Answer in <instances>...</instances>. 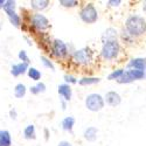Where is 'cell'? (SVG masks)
<instances>
[{"mask_svg":"<svg viewBox=\"0 0 146 146\" xmlns=\"http://www.w3.org/2000/svg\"><path fill=\"white\" fill-rule=\"evenodd\" d=\"M144 11H145V12H146V1H145V3H144Z\"/></svg>","mask_w":146,"mask_h":146,"instance_id":"obj_33","label":"cell"},{"mask_svg":"<svg viewBox=\"0 0 146 146\" xmlns=\"http://www.w3.org/2000/svg\"><path fill=\"white\" fill-rule=\"evenodd\" d=\"M28 76L34 80V81H39L40 77H41V72L38 70V69H35V68H29L28 70Z\"/></svg>","mask_w":146,"mask_h":146,"instance_id":"obj_21","label":"cell"},{"mask_svg":"<svg viewBox=\"0 0 146 146\" xmlns=\"http://www.w3.org/2000/svg\"><path fill=\"white\" fill-rule=\"evenodd\" d=\"M25 94H26V87L23 86V84H18V86L15 87V89H14V95H15V97H18V98H21V97H23L25 96Z\"/></svg>","mask_w":146,"mask_h":146,"instance_id":"obj_20","label":"cell"},{"mask_svg":"<svg viewBox=\"0 0 146 146\" xmlns=\"http://www.w3.org/2000/svg\"><path fill=\"white\" fill-rule=\"evenodd\" d=\"M28 68V63H19V64H14L12 67V70H11V74L13 76H19L21 74H23Z\"/></svg>","mask_w":146,"mask_h":146,"instance_id":"obj_12","label":"cell"},{"mask_svg":"<svg viewBox=\"0 0 146 146\" xmlns=\"http://www.w3.org/2000/svg\"><path fill=\"white\" fill-rule=\"evenodd\" d=\"M123 70H121V69H119V70H116V71H113L112 72V74H110V75H109V80H118L121 75H123Z\"/></svg>","mask_w":146,"mask_h":146,"instance_id":"obj_25","label":"cell"},{"mask_svg":"<svg viewBox=\"0 0 146 146\" xmlns=\"http://www.w3.org/2000/svg\"><path fill=\"white\" fill-rule=\"evenodd\" d=\"M4 4H5L4 0H0V7H4Z\"/></svg>","mask_w":146,"mask_h":146,"instance_id":"obj_32","label":"cell"},{"mask_svg":"<svg viewBox=\"0 0 146 146\" xmlns=\"http://www.w3.org/2000/svg\"><path fill=\"white\" fill-rule=\"evenodd\" d=\"M23 135H25L26 139H35V127L34 125H28L25 131H23Z\"/></svg>","mask_w":146,"mask_h":146,"instance_id":"obj_19","label":"cell"},{"mask_svg":"<svg viewBox=\"0 0 146 146\" xmlns=\"http://www.w3.org/2000/svg\"><path fill=\"white\" fill-rule=\"evenodd\" d=\"M58 94L62 96L66 101H69L71 98V89L68 84H61L58 87Z\"/></svg>","mask_w":146,"mask_h":146,"instance_id":"obj_14","label":"cell"},{"mask_svg":"<svg viewBox=\"0 0 146 146\" xmlns=\"http://www.w3.org/2000/svg\"><path fill=\"white\" fill-rule=\"evenodd\" d=\"M66 81L67 82H70V83H76V78L75 77H72V76H69V75H66L64 76Z\"/></svg>","mask_w":146,"mask_h":146,"instance_id":"obj_29","label":"cell"},{"mask_svg":"<svg viewBox=\"0 0 146 146\" xmlns=\"http://www.w3.org/2000/svg\"><path fill=\"white\" fill-rule=\"evenodd\" d=\"M32 21H33V25L36 28L41 29V31L47 29L48 27H49V21H48V19L44 15H42V14H35L33 17Z\"/></svg>","mask_w":146,"mask_h":146,"instance_id":"obj_7","label":"cell"},{"mask_svg":"<svg viewBox=\"0 0 146 146\" xmlns=\"http://www.w3.org/2000/svg\"><path fill=\"white\" fill-rule=\"evenodd\" d=\"M126 28L131 35H141L146 32V21L139 15H132L126 20Z\"/></svg>","mask_w":146,"mask_h":146,"instance_id":"obj_1","label":"cell"},{"mask_svg":"<svg viewBox=\"0 0 146 146\" xmlns=\"http://www.w3.org/2000/svg\"><path fill=\"white\" fill-rule=\"evenodd\" d=\"M143 77H145V71L137 70V69H129L125 72H123V75H121L117 81L119 83H130L132 81L140 80Z\"/></svg>","mask_w":146,"mask_h":146,"instance_id":"obj_3","label":"cell"},{"mask_svg":"<svg viewBox=\"0 0 146 146\" xmlns=\"http://www.w3.org/2000/svg\"><path fill=\"white\" fill-rule=\"evenodd\" d=\"M14 8H15V1H12V0L5 1V4H4V9H5V12L7 13L8 17L15 13V12H14Z\"/></svg>","mask_w":146,"mask_h":146,"instance_id":"obj_17","label":"cell"},{"mask_svg":"<svg viewBox=\"0 0 146 146\" xmlns=\"http://www.w3.org/2000/svg\"><path fill=\"white\" fill-rule=\"evenodd\" d=\"M8 18H9L11 22H12V23H13V25H14V26H17V27H18V26L20 25V18L18 17V14H17V13H14V14H12V15H9Z\"/></svg>","mask_w":146,"mask_h":146,"instance_id":"obj_26","label":"cell"},{"mask_svg":"<svg viewBox=\"0 0 146 146\" xmlns=\"http://www.w3.org/2000/svg\"><path fill=\"white\" fill-rule=\"evenodd\" d=\"M105 101L109 105H111V106H116L120 103V96L116 92V91H110V92H108L106 96H105Z\"/></svg>","mask_w":146,"mask_h":146,"instance_id":"obj_10","label":"cell"},{"mask_svg":"<svg viewBox=\"0 0 146 146\" xmlns=\"http://www.w3.org/2000/svg\"><path fill=\"white\" fill-rule=\"evenodd\" d=\"M53 50H54V54L57 56V57H64L67 55V46L64 44L63 41L61 40H55L54 41V46H53Z\"/></svg>","mask_w":146,"mask_h":146,"instance_id":"obj_8","label":"cell"},{"mask_svg":"<svg viewBox=\"0 0 146 146\" xmlns=\"http://www.w3.org/2000/svg\"><path fill=\"white\" fill-rule=\"evenodd\" d=\"M120 4V0H110L109 1V5H111V6H118Z\"/></svg>","mask_w":146,"mask_h":146,"instance_id":"obj_30","label":"cell"},{"mask_svg":"<svg viewBox=\"0 0 146 146\" xmlns=\"http://www.w3.org/2000/svg\"><path fill=\"white\" fill-rule=\"evenodd\" d=\"M97 18H98V14H97V11L92 4L87 5L81 11V19L87 23H94Z\"/></svg>","mask_w":146,"mask_h":146,"instance_id":"obj_5","label":"cell"},{"mask_svg":"<svg viewBox=\"0 0 146 146\" xmlns=\"http://www.w3.org/2000/svg\"><path fill=\"white\" fill-rule=\"evenodd\" d=\"M74 123H75V119L72 117H67L63 119L62 121V127L63 130L66 131H71L72 130V126H74Z\"/></svg>","mask_w":146,"mask_h":146,"instance_id":"obj_18","label":"cell"},{"mask_svg":"<svg viewBox=\"0 0 146 146\" xmlns=\"http://www.w3.org/2000/svg\"><path fill=\"white\" fill-rule=\"evenodd\" d=\"M58 146H71V144L68 143V141H61V143L58 144Z\"/></svg>","mask_w":146,"mask_h":146,"instance_id":"obj_31","label":"cell"},{"mask_svg":"<svg viewBox=\"0 0 146 146\" xmlns=\"http://www.w3.org/2000/svg\"><path fill=\"white\" fill-rule=\"evenodd\" d=\"M46 90V86L43 83H38L35 87H32L31 88V92L33 94H39V92H44Z\"/></svg>","mask_w":146,"mask_h":146,"instance_id":"obj_23","label":"cell"},{"mask_svg":"<svg viewBox=\"0 0 146 146\" xmlns=\"http://www.w3.org/2000/svg\"><path fill=\"white\" fill-rule=\"evenodd\" d=\"M129 68L137 69L141 71H146V58H133L131 62L127 64Z\"/></svg>","mask_w":146,"mask_h":146,"instance_id":"obj_9","label":"cell"},{"mask_svg":"<svg viewBox=\"0 0 146 146\" xmlns=\"http://www.w3.org/2000/svg\"><path fill=\"white\" fill-rule=\"evenodd\" d=\"M84 138H86L87 140H89V141L96 140V138H97V129L94 127V126L88 127L86 130V132H84Z\"/></svg>","mask_w":146,"mask_h":146,"instance_id":"obj_15","label":"cell"},{"mask_svg":"<svg viewBox=\"0 0 146 146\" xmlns=\"http://www.w3.org/2000/svg\"><path fill=\"white\" fill-rule=\"evenodd\" d=\"M74 58L80 64H88L92 60V52L89 49V48H84V49L77 50L74 54Z\"/></svg>","mask_w":146,"mask_h":146,"instance_id":"obj_6","label":"cell"},{"mask_svg":"<svg viewBox=\"0 0 146 146\" xmlns=\"http://www.w3.org/2000/svg\"><path fill=\"white\" fill-rule=\"evenodd\" d=\"M41 60H42V62H43V64H44L46 67H48V68H50L52 70H54V66H53V63L50 62L49 60H47L46 57H41Z\"/></svg>","mask_w":146,"mask_h":146,"instance_id":"obj_28","label":"cell"},{"mask_svg":"<svg viewBox=\"0 0 146 146\" xmlns=\"http://www.w3.org/2000/svg\"><path fill=\"white\" fill-rule=\"evenodd\" d=\"M86 105L90 111H100L104 106V101L102 96L98 94H91L87 97L86 100Z\"/></svg>","mask_w":146,"mask_h":146,"instance_id":"obj_2","label":"cell"},{"mask_svg":"<svg viewBox=\"0 0 146 146\" xmlns=\"http://www.w3.org/2000/svg\"><path fill=\"white\" fill-rule=\"evenodd\" d=\"M119 52V44L117 41H111L104 43L103 48H102V56L105 60H112L118 55Z\"/></svg>","mask_w":146,"mask_h":146,"instance_id":"obj_4","label":"cell"},{"mask_svg":"<svg viewBox=\"0 0 146 146\" xmlns=\"http://www.w3.org/2000/svg\"><path fill=\"white\" fill-rule=\"evenodd\" d=\"M116 38H117V32L113 29V28H109L104 32V34L102 35V40L104 43H108V42H111V41H116Z\"/></svg>","mask_w":146,"mask_h":146,"instance_id":"obj_11","label":"cell"},{"mask_svg":"<svg viewBox=\"0 0 146 146\" xmlns=\"http://www.w3.org/2000/svg\"><path fill=\"white\" fill-rule=\"evenodd\" d=\"M19 58L23 61V63H28L29 62V58H28V56H27V54H26L25 50H21L19 53Z\"/></svg>","mask_w":146,"mask_h":146,"instance_id":"obj_27","label":"cell"},{"mask_svg":"<svg viewBox=\"0 0 146 146\" xmlns=\"http://www.w3.org/2000/svg\"><path fill=\"white\" fill-rule=\"evenodd\" d=\"M11 135L6 130H0V146H11Z\"/></svg>","mask_w":146,"mask_h":146,"instance_id":"obj_13","label":"cell"},{"mask_svg":"<svg viewBox=\"0 0 146 146\" xmlns=\"http://www.w3.org/2000/svg\"><path fill=\"white\" fill-rule=\"evenodd\" d=\"M60 4L66 6V7H72V6L77 5V1H76V0H61Z\"/></svg>","mask_w":146,"mask_h":146,"instance_id":"obj_24","label":"cell"},{"mask_svg":"<svg viewBox=\"0 0 146 146\" xmlns=\"http://www.w3.org/2000/svg\"><path fill=\"white\" fill-rule=\"evenodd\" d=\"M48 4H49L48 0H32L31 1V5L34 9H44Z\"/></svg>","mask_w":146,"mask_h":146,"instance_id":"obj_16","label":"cell"},{"mask_svg":"<svg viewBox=\"0 0 146 146\" xmlns=\"http://www.w3.org/2000/svg\"><path fill=\"white\" fill-rule=\"evenodd\" d=\"M100 82V78H96V77H91V78H82L80 81V84L81 86H90V84H95V83H98Z\"/></svg>","mask_w":146,"mask_h":146,"instance_id":"obj_22","label":"cell"}]
</instances>
